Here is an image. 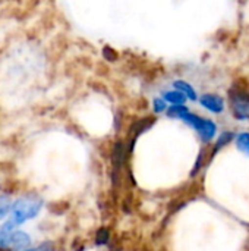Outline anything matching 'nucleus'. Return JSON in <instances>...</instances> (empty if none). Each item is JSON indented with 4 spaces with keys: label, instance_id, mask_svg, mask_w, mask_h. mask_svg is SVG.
<instances>
[{
    "label": "nucleus",
    "instance_id": "1",
    "mask_svg": "<svg viewBox=\"0 0 249 251\" xmlns=\"http://www.w3.org/2000/svg\"><path fill=\"white\" fill-rule=\"evenodd\" d=\"M41 207H43V199L41 197L34 196V194L21 197L19 200H16L12 204V210H10L9 221L6 222V225L3 226V229L13 231L15 226L22 225L28 219H34L40 213Z\"/></svg>",
    "mask_w": 249,
    "mask_h": 251
},
{
    "label": "nucleus",
    "instance_id": "2",
    "mask_svg": "<svg viewBox=\"0 0 249 251\" xmlns=\"http://www.w3.org/2000/svg\"><path fill=\"white\" fill-rule=\"evenodd\" d=\"M182 121L183 122H186L188 125H191V126H194L200 134H201V137L204 138V140H211L213 137H214V134H216V129H217V126H216V124L213 122V121H210V119H203V118H200V116H197V115H194V113H186L183 118H182Z\"/></svg>",
    "mask_w": 249,
    "mask_h": 251
},
{
    "label": "nucleus",
    "instance_id": "3",
    "mask_svg": "<svg viewBox=\"0 0 249 251\" xmlns=\"http://www.w3.org/2000/svg\"><path fill=\"white\" fill-rule=\"evenodd\" d=\"M230 100H232V109H233V115H235V118H238V119H248L249 118L248 94L235 93V94H230Z\"/></svg>",
    "mask_w": 249,
    "mask_h": 251
},
{
    "label": "nucleus",
    "instance_id": "4",
    "mask_svg": "<svg viewBox=\"0 0 249 251\" xmlns=\"http://www.w3.org/2000/svg\"><path fill=\"white\" fill-rule=\"evenodd\" d=\"M200 103L213 113H220L225 109V100L217 94H204L201 96Z\"/></svg>",
    "mask_w": 249,
    "mask_h": 251
},
{
    "label": "nucleus",
    "instance_id": "5",
    "mask_svg": "<svg viewBox=\"0 0 249 251\" xmlns=\"http://www.w3.org/2000/svg\"><path fill=\"white\" fill-rule=\"evenodd\" d=\"M29 244H31V238L28 237V234L22 231H10L7 246H12L13 249H18V250H23L29 247Z\"/></svg>",
    "mask_w": 249,
    "mask_h": 251
},
{
    "label": "nucleus",
    "instance_id": "6",
    "mask_svg": "<svg viewBox=\"0 0 249 251\" xmlns=\"http://www.w3.org/2000/svg\"><path fill=\"white\" fill-rule=\"evenodd\" d=\"M175 88L178 90V91H181L182 94H185L186 97H189L191 100H195L197 99V93H195V90L188 84V82H185V81H176L175 84Z\"/></svg>",
    "mask_w": 249,
    "mask_h": 251
},
{
    "label": "nucleus",
    "instance_id": "7",
    "mask_svg": "<svg viewBox=\"0 0 249 251\" xmlns=\"http://www.w3.org/2000/svg\"><path fill=\"white\" fill-rule=\"evenodd\" d=\"M164 100L173 103L175 106H182L186 100V96L178 90L176 91H167V93H164Z\"/></svg>",
    "mask_w": 249,
    "mask_h": 251
},
{
    "label": "nucleus",
    "instance_id": "8",
    "mask_svg": "<svg viewBox=\"0 0 249 251\" xmlns=\"http://www.w3.org/2000/svg\"><path fill=\"white\" fill-rule=\"evenodd\" d=\"M236 146L244 154L249 156V132H242L236 137Z\"/></svg>",
    "mask_w": 249,
    "mask_h": 251
},
{
    "label": "nucleus",
    "instance_id": "9",
    "mask_svg": "<svg viewBox=\"0 0 249 251\" xmlns=\"http://www.w3.org/2000/svg\"><path fill=\"white\" fill-rule=\"evenodd\" d=\"M186 113H189V110H188V107H185L183 104H182V106H172V107L167 110V115H169L170 118H179V119H182Z\"/></svg>",
    "mask_w": 249,
    "mask_h": 251
},
{
    "label": "nucleus",
    "instance_id": "10",
    "mask_svg": "<svg viewBox=\"0 0 249 251\" xmlns=\"http://www.w3.org/2000/svg\"><path fill=\"white\" fill-rule=\"evenodd\" d=\"M109 229H106V228H100L98 231H97V235H95V243H97V246H104V244H107V241H109Z\"/></svg>",
    "mask_w": 249,
    "mask_h": 251
},
{
    "label": "nucleus",
    "instance_id": "11",
    "mask_svg": "<svg viewBox=\"0 0 249 251\" xmlns=\"http://www.w3.org/2000/svg\"><path fill=\"white\" fill-rule=\"evenodd\" d=\"M12 210V204H10V200L7 197H0V219L4 218L9 212Z\"/></svg>",
    "mask_w": 249,
    "mask_h": 251
},
{
    "label": "nucleus",
    "instance_id": "12",
    "mask_svg": "<svg viewBox=\"0 0 249 251\" xmlns=\"http://www.w3.org/2000/svg\"><path fill=\"white\" fill-rule=\"evenodd\" d=\"M153 104H154V110H156L157 113L166 110V100H163V99H156Z\"/></svg>",
    "mask_w": 249,
    "mask_h": 251
},
{
    "label": "nucleus",
    "instance_id": "13",
    "mask_svg": "<svg viewBox=\"0 0 249 251\" xmlns=\"http://www.w3.org/2000/svg\"><path fill=\"white\" fill-rule=\"evenodd\" d=\"M233 138V135L230 134V132H226V134H223L220 138H219V144H217V149H220L222 146H226L230 140Z\"/></svg>",
    "mask_w": 249,
    "mask_h": 251
},
{
    "label": "nucleus",
    "instance_id": "14",
    "mask_svg": "<svg viewBox=\"0 0 249 251\" xmlns=\"http://www.w3.org/2000/svg\"><path fill=\"white\" fill-rule=\"evenodd\" d=\"M31 251V250H28ZM32 251H53V247H51V243H45V244H43V246H40V247H37L35 250Z\"/></svg>",
    "mask_w": 249,
    "mask_h": 251
},
{
    "label": "nucleus",
    "instance_id": "15",
    "mask_svg": "<svg viewBox=\"0 0 249 251\" xmlns=\"http://www.w3.org/2000/svg\"><path fill=\"white\" fill-rule=\"evenodd\" d=\"M104 56H106V57H109V56H110V57H112V60H113V59L116 57V53H114L110 47H106V49H104Z\"/></svg>",
    "mask_w": 249,
    "mask_h": 251
}]
</instances>
